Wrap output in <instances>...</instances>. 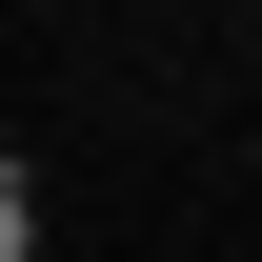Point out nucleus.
I'll list each match as a JSON object with an SVG mask.
<instances>
[{"label":"nucleus","mask_w":262,"mask_h":262,"mask_svg":"<svg viewBox=\"0 0 262 262\" xmlns=\"http://www.w3.org/2000/svg\"><path fill=\"white\" fill-rule=\"evenodd\" d=\"M0 262H40V202H20V182H0Z\"/></svg>","instance_id":"1"},{"label":"nucleus","mask_w":262,"mask_h":262,"mask_svg":"<svg viewBox=\"0 0 262 262\" xmlns=\"http://www.w3.org/2000/svg\"><path fill=\"white\" fill-rule=\"evenodd\" d=\"M0 182H20V141H0Z\"/></svg>","instance_id":"2"}]
</instances>
